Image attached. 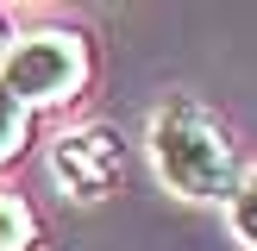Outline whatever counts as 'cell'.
Wrapping results in <instances>:
<instances>
[{
	"instance_id": "obj_1",
	"label": "cell",
	"mask_w": 257,
	"mask_h": 251,
	"mask_svg": "<svg viewBox=\"0 0 257 251\" xmlns=\"http://www.w3.org/2000/svg\"><path fill=\"white\" fill-rule=\"evenodd\" d=\"M151 157H157V176L188 201H232V188H238L232 138L220 132V119L201 100H163L157 107Z\"/></svg>"
},
{
	"instance_id": "obj_2",
	"label": "cell",
	"mask_w": 257,
	"mask_h": 251,
	"mask_svg": "<svg viewBox=\"0 0 257 251\" xmlns=\"http://www.w3.org/2000/svg\"><path fill=\"white\" fill-rule=\"evenodd\" d=\"M0 82L32 113L38 107H63V100H75L82 82H88V44L75 32H25V38H13L7 57H0Z\"/></svg>"
},
{
	"instance_id": "obj_3",
	"label": "cell",
	"mask_w": 257,
	"mask_h": 251,
	"mask_svg": "<svg viewBox=\"0 0 257 251\" xmlns=\"http://www.w3.org/2000/svg\"><path fill=\"white\" fill-rule=\"evenodd\" d=\"M50 176H57V188L69 201H100V195L119 188L125 151H119V138L107 126H82V132H63L50 145Z\"/></svg>"
},
{
	"instance_id": "obj_4",
	"label": "cell",
	"mask_w": 257,
	"mask_h": 251,
	"mask_svg": "<svg viewBox=\"0 0 257 251\" xmlns=\"http://www.w3.org/2000/svg\"><path fill=\"white\" fill-rule=\"evenodd\" d=\"M25 138H32V107H25L19 94H7V82H0V163L19 157Z\"/></svg>"
},
{
	"instance_id": "obj_5",
	"label": "cell",
	"mask_w": 257,
	"mask_h": 251,
	"mask_svg": "<svg viewBox=\"0 0 257 251\" xmlns=\"http://www.w3.org/2000/svg\"><path fill=\"white\" fill-rule=\"evenodd\" d=\"M38 245V220L19 195H0V251H32Z\"/></svg>"
},
{
	"instance_id": "obj_6",
	"label": "cell",
	"mask_w": 257,
	"mask_h": 251,
	"mask_svg": "<svg viewBox=\"0 0 257 251\" xmlns=\"http://www.w3.org/2000/svg\"><path fill=\"white\" fill-rule=\"evenodd\" d=\"M226 207H232V232L257 251V176H238V188H232Z\"/></svg>"
},
{
	"instance_id": "obj_7",
	"label": "cell",
	"mask_w": 257,
	"mask_h": 251,
	"mask_svg": "<svg viewBox=\"0 0 257 251\" xmlns=\"http://www.w3.org/2000/svg\"><path fill=\"white\" fill-rule=\"evenodd\" d=\"M0 57H7V32H0Z\"/></svg>"
}]
</instances>
